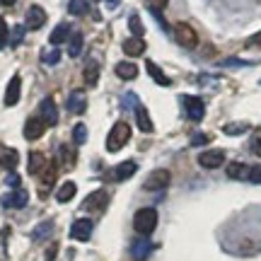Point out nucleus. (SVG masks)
<instances>
[{"mask_svg":"<svg viewBox=\"0 0 261 261\" xmlns=\"http://www.w3.org/2000/svg\"><path fill=\"white\" fill-rule=\"evenodd\" d=\"M133 227L140 237H148L158 227V211L155 208H140L138 213L133 215Z\"/></svg>","mask_w":261,"mask_h":261,"instance_id":"f257e3e1","label":"nucleus"},{"mask_svg":"<svg viewBox=\"0 0 261 261\" xmlns=\"http://www.w3.org/2000/svg\"><path fill=\"white\" fill-rule=\"evenodd\" d=\"M128 138H130V126L128 123H123V121H119L112 128L109 138H107V150H109V152H119V150L128 143Z\"/></svg>","mask_w":261,"mask_h":261,"instance_id":"f03ea898","label":"nucleus"},{"mask_svg":"<svg viewBox=\"0 0 261 261\" xmlns=\"http://www.w3.org/2000/svg\"><path fill=\"white\" fill-rule=\"evenodd\" d=\"M174 39H177V44H181L184 48H194L196 44H198L196 29L189 27L187 22H179L177 27H174Z\"/></svg>","mask_w":261,"mask_h":261,"instance_id":"7ed1b4c3","label":"nucleus"},{"mask_svg":"<svg viewBox=\"0 0 261 261\" xmlns=\"http://www.w3.org/2000/svg\"><path fill=\"white\" fill-rule=\"evenodd\" d=\"M169 181H172V174H169L167 169H155V172H150V177L145 179L143 187L148 189V191H162V189L169 187Z\"/></svg>","mask_w":261,"mask_h":261,"instance_id":"20e7f679","label":"nucleus"},{"mask_svg":"<svg viewBox=\"0 0 261 261\" xmlns=\"http://www.w3.org/2000/svg\"><path fill=\"white\" fill-rule=\"evenodd\" d=\"M39 119L46 123V126H54L58 121V109H56L54 97H44L41 99V104H39Z\"/></svg>","mask_w":261,"mask_h":261,"instance_id":"39448f33","label":"nucleus"},{"mask_svg":"<svg viewBox=\"0 0 261 261\" xmlns=\"http://www.w3.org/2000/svg\"><path fill=\"white\" fill-rule=\"evenodd\" d=\"M184 102V109H187V116L191 121H201L205 116V104L198 99V97H181Z\"/></svg>","mask_w":261,"mask_h":261,"instance_id":"423d86ee","label":"nucleus"},{"mask_svg":"<svg viewBox=\"0 0 261 261\" xmlns=\"http://www.w3.org/2000/svg\"><path fill=\"white\" fill-rule=\"evenodd\" d=\"M223 162H225L223 150H205V152L198 155V165L203 169H215V167H220Z\"/></svg>","mask_w":261,"mask_h":261,"instance_id":"0eeeda50","label":"nucleus"},{"mask_svg":"<svg viewBox=\"0 0 261 261\" xmlns=\"http://www.w3.org/2000/svg\"><path fill=\"white\" fill-rule=\"evenodd\" d=\"M90 234H92V220H87V218L75 220L73 227H70V237L77 240V242H87V240H90Z\"/></svg>","mask_w":261,"mask_h":261,"instance_id":"6e6552de","label":"nucleus"},{"mask_svg":"<svg viewBox=\"0 0 261 261\" xmlns=\"http://www.w3.org/2000/svg\"><path fill=\"white\" fill-rule=\"evenodd\" d=\"M107 203H109V194H107L104 189H99V191H94V194H90L85 198L83 208L85 211H104Z\"/></svg>","mask_w":261,"mask_h":261,"instance_id":"1a4fd4ad","label":"nucleus"},{"mask_svg":"<svg viewBox=\"0 0 261 261\" xmlns=\"http://www.w3.org/2000/svg\"><path fill=\"white\" fill-rule=\"evenodd\" d=\"M56 174H58V165L56 162H48L46 169L41 172V187H39V194L46 196L51 191V187L56 184Z\"/></svg>","mask_w":261,"mask_h":261,"instance_id":"9d476101","label":"nucleus"},{"mask_svg":"<svg viewBox=\"0 0 261 261\" xmlns=\"http://www.w3.org/2000/svg\"><path fill=\"white\" fill-rule=\"evenodd\" d=\"M48 126L39 116H32V119H27V123H24V138L27 140H39L41 136H44V130H46Z\"/></svg>","mask_w":261,"mask_h":261,"instance_id":"9b49d317","label":"nucleus"},{"mask_svg":"<svg viewBox=\"0 0 261 261\" xmlns=\"http://www.w3.org/2000/svg\"><path fill=\"white\" fill-rule=\"evenodd\" d=\"M29 201V194L24 189H15V191H10L5 198H3V205L5 208H24Z\"/></svg>","mask_w":261,"mask_h":261,"instance_id":"f8f14e48","label":"nucleus"},{"mask_svg":"<svg viewBox=\"0 0 261 261\" xmlns=\"http://www.w3.org/2000/svg\"><path fill=\"white\" fill-rule=\"evenodd\" d=\"M68 109L73 114H85L87 112V94L83 90H73L68 97Z\"/></svg>","mask_w":261,"mask_h":261,"instance_id":"ddd939ff","label":"nucleus"},{"mask_svg":"<svg viewBox=\"0 0 261 261\" xmlns=\"http://www.w3.org/2000/svg\"><path fill=\"white\" fill-rule=\"evenodd\" d=\"M44 24H46V12L39 5H32L27 10V29H41Z\"/></svg>","mask_w":261,"mask_h":261,"instance_id":"4468645a","label":"nucleus"},{"mask_svg":"<svg viewBox=\"0 0 261 261\" xmlns=\"http://www.w3.org/2000/svg\"><path fill=\"white\" fill-rule=\"evenodd\" d=\"M150 252H152V244H150V240H145V237L136 240L133 247H130V254H133V259L136 261H145Z\"/></svg>","mask_w":261,"mask_h":261,"instance_id":"2eb2a0df","label":"nucleus"},{"mask_svg":"<svg viewBox=\"0 0 261 261\" xmlns=\"http://www.w3.org/2000/svg\"><path fill=\"white\" fill-rule=\"evenodd\" d=\"M123 54H128V56H143L145 54V41L143 37H130L123 41Z\"/></svg>","mask_w":261,"mask_h":261,"instance_id":"dca6fc26","label":"nucleus"},{"mask_svg":"<svg viewBox=\"0 0 261 261\" xmlns=\"http://www.w3.org/2000/svg\"><path fill=\"white\" fill-rule=\"evenodd\" d=\"M19 87H22V80L19 75H15L8 83V92H5V107H15L19 102Z\"/></svg>","mask_w":261,"mask_h":261,"instance_id":"f3484780","label":"nucleus"},{"mask_svg":"<svg viewBox=\"0 0 261 261\" xmlns=\"http://www.w3.org/2000/svg\"><path fill=\"white\" fill-rule=\"evenodd\" d=\"M136 169H138V165L136 162H130V160H126V162H121L119 167L112 172V177L116 179V181H123V179H128L136 174Z\"/></svg>","mask_w":261,"mask_h":261,"instance_id":"a211bd4d","label":"nucleus"},{"mask_svg":"<svg viewBox=\"0 0 261 261\" xmlns=\"http://www.w3.org/2000/svg\"><path fill=\"white\" fill-rule=\"evenodd\" d=\"M145 70H148L150 77H152V80H155L158 85H162V87H169V85H172V80H169L167 75L162 73V68H160L158 63H152V61H148V63H145Z\"/></svg>","mask_w":261,"mask_h":261,"instance_id":"6ab92c4d","label":"nucleus"},{"mask_svg":"<svg viewBox=\"0 0 261 261\" xmlns=\"http://www.w3.org/2000/svg\"><path fill=\"white\" fill-rule=\"evenodd\" d=\"M17 160H19V155H17V150H8V148H3L0 150V167L3 169H12L17 167Z\"/></svg>","mask_w":261,"mask_h":261,"instance_id":"aec40b11","label":"nucleus"},{"mask_svg":"<svg viewBox=\"0 0 261 261\" xmlns=\"http://www.w3.org/2000/svg\"><path fill=\"white\" fill-rule=\"evenodd\" d=\"M65 39H70V24L68 22H61L54 32H51V37H48V41L54 44V46H58V44H63Z\"/></svg>","mask_w":261,"mask_h":261,"instance_id":"412c9836","label":"nucleus"},{"mask_svg":"<svg viewBox=\"0 0 261 261\" xmlns=\"http://www.w3.org/2000/svg\"><path fill=\"white\" fill-rule=\"evenodd\" d=\"M136 123H138V128L143 130V133H150L152 130V121H150V114L145 107H136Z\"/></svg>","mask_w":261,"mask_h":261,"instance_id":"4be33fe9","label":"nucleus"},{"mask_svg":"<svg viewBox=\"0 0 261 261\" xmlns=\"http://www.w3.org/2000/svg\"><path fill=\"white\" fill-rule=\"evenodd\" d=\"M46 158L41 155V152H32L29 155V174H41L44 169H46Z\"/></svg>","mask_w":261,"mask_h":261,"instance_id":"5701e85b","label":"nucleus"},{"mask_svg":"<svg viewBox=\"0 0 261 261\" xmlns=\"http://www.w3.org/2000/svg\"><path fill=\"white\" fill-rule=\"evenodd\" d=\"M83 44H85V39L80 32H75L73 37L68 39V56L70 58H77L80 54H83Z\"/></svg>","mask_w":261,"mask_h":261,"instance_id":"b1692460","label":"nucleus"},{"mask_svg":"<svg viewBox=\"0 0 261 261\" xmlns=\"http://www.w3.org/2000/svg\"><path fill=\"white\" fill-rule=\"evenodd\" d=\"M116 75L121 77V80H133L136 75H138V68L128 61H121V63H116Z\"/></svg>","mask_w":261,"mask_h":261,"instance_id":"393cba45","label":"nucleus"},{"mask_svg":"<svg viewBox=\"0 0 261 261\" xmlns=\"http://www.w3.org/2000/svg\"><path fill=\"white\" fill-rule=\"evenodd\" d=\"M227 177L230 179H247L249 177V167L242 165V162H232V165H227Z\"/></svg>","mask_w":261,"mask_h":261,"instance_id":"a878e982","label":"nucleus"},{"mask_svg":"<svg viewBox=\"0 0 261 261\" xmlns=\"http://www.w3.org/2000/svg\"><path fill=\"white\" fill-rule=\"evenodd\" d=\"M97 80H99V63L97 61H87V65H85V83L97 85Z\"/></svg>","mask_w":261,"mask_h":261,"instance_id":"bb28decb","label":"nucleus"},{"mask_svg":"<svg viewBox=\"0 0 261 261\" xmlns=\"http://www.w3.org/2000/svg\"><path fill=\"white\" fill-rule=\"evenodd\" d=\"M75 191H77V187H75L73 181H65L63 187L56 191V198L61 201V203H68V201H70V198L75 196Z\"/></svg>","mask_w":261,"mask_h":261,"instance_id":"cd10ccee","label":"nucleus"},{"mask_svg":"<svg viewBox=\"0 0 261 261\" xmlns=\"http://www.w3.org/2000/svg\"><path fill=\"white\" fill-rule=\"evenodd\" d=\"M68 10H70V15H75V17H83V15H87V10H90V3L87 0H70Z\"/></svg>","mask_w":261,"mask_h":261,"instance_id":"c85d7f7f","label":"nucleus"},{"mask_svg":"<svg viewBox=\"0 0 261 261\" xmlns=\"http://www.w3.org/2000/svg\"><path fill=\"white\" fill-rule=\"evenodd\" d=\"M128 29L133 32V37H143V32H145V29H143V22H140V17L136 12L128 17Z\"/></svg>","mask_w":261,"mask_h":261,"instance_id":"c756f323","label":"nucleus"},{"mask_svg":"<svg viewBox=\"0 0 261 261\" xmlns=\"http://www.w3.org/2000/svg\"><path fill=\"white\" fill-rule=\"evenodd\" d=\"M41 61L46 65H56L58 61H61V51H58V48H48V51L41 54Z\"/></svg>","mask_w":261,"mask_h":261,"instance_id":"7c9ffc66","label":"nucleus"},{"mask_svg":"<svg viewBox=\"0 0 261 261\" xmlns=\"http://www.w3.org/2000/svg\"><path fill=\"white\" fill-rule=\"evenodd\" d=\"M51 230H54V223H51V220H46V223H41L37 227V230H34V232H32V237H34V240H44V237H46L48 232H51Z\"/></svg>","mask_w":261,"mask_h":261,"instance_id":"2f4dec72","label":"nucleus"},{"mask_svg":"<svg viewBox=\"0 0 261 261\" xmlns=\"http://www.w3.org/2000/svg\"><path fill=\"white\" fill-rule=\"evenodd\" d=\"M223 130L227 133V136H240V133H244V130H249V123H227Z\"/></svg>","mask_w":261,"mask_h":261,"instance_id":"473e14b6","label":"nucleus"},{"mask_svg":"<svg viewBox=\"0 0 261 261\" xmlns=\"http://www.w3.org/2000/svg\"><path fill=\"white\" fill-rule=\"evenodd\" d=\"M73 140H75V145H83L85 140H87V128H85L83 123H77L73 128Z\"/></svg>","mask_w":261,"mask_h":261,"instance_id":"72a5a7b5","label":"nucleus"},{"mask_svg":"<svg viewBox=\"0 0 261 261\" xmlns=\"http://www.w3.org/2000/svg\"><path fill=\"white\" fill-rule=\"evenodd\" d=\"M61 158H63V167L65 169H70L75 165V152H70V148H68V145H63V148H61Z\"/></svg>","mask_w":261,"mask_h":261,"instance_id":"f704fd0d","label":"nucleus"},{"mask_svg":"<svg viewBox=\"0 0 261 261\" xmlns=\"http://www.w3.org/2000/svg\"><path fill=\"white\" fill-rule=\"evenodd\" d=\"M167 3H169V0H145V5H148L152 12H160V10L165 8Z\"/></svg>","mask_w":261,"mask_h":261,"instance_id":"c9c22d12","label":"nucleus"},{"mask_svg":"<svg viewBox=\"0 0 261 261\" xmlns=\"http://www.w3.org/2000/svg\"><path fill=\"white\" fill-rule=\"evenodd\" d=\"M8 34H10V32H8V24H5V19L0 17V48L8 44Z\"/></svg>","mask_w":261,"mask_h":261,"instance_id":"e433bc0d","label":"nucleus"},{"mask_svg":"<svg viewBox=\"0 0 261 261\" xmlns=\"http://www.w3.org/2000/svg\"><path fill=\"white\" fill-rule=\"evenodd\" d=\"M249 181H254V184H261V165H256V167H249Z\"/></svg>","mask_w":261,"mask_h":261,"instance_id":"4c0bfd02","label":"nucleus"},{"mask_svg":"<svg viewBox=\"0 0 261 261\" xmlns=\"http://www.w3.org/2000/svg\"><path fill=\"white\" fill-rule=\"evenodd\" d=\"M22 34H24V27L12 29V44H19V41H22Z\"/></svg>","mask_w":261,"mask_h":261,"instance_id":"58836bf2","label":"nucleus"},{"mask_svg":"<svg viewBox=\"0 0 261 261\" xmlns=\"http://www.w3.org/2000/svg\"><path fill=\"white\" fill-rule=\"evenodd\" d=\"M5 181H8V187H19V177L15 174V172H8V177H5Z\"/></svg>","mask_w":261,"mask_h":261,"instance_id":"ea45409f","label":"nucleus"},{"mask_svg":"<svg viewBox=\"0 0 261 261\" xmlns=\"http://www.w3.org/2000/svg\"><path fill=\"white\" fill-rule=\"evenodd\" d=\"M208 136H203V133H198V136H194V140H191V143H194V145H203V143H208Z\"/></svg>","mask_w":261,"mask_h":261,"instance_id":"a19ab883","label":"nucleus"},{"mask_svg":"<svg viewBox=\"0 0 261 261\" xmlns=\"http://www.w3.org/2000/svg\"><path fill=\"white\" fill-rule=\"evenodd\" d=\"M252 150L261 158V138H254V140H252Z\"/></svg>","mask_w":261,"mask_h":261,"instance_id":"79ce46f5","label":"nucleus"},{"mask_svg":"<svg viewBox=\"0 0 261 261\" xmlns=\"http://www.w3.org/2000/svg\"><path fill=\"white\" fill-rule=\"evenodd\" d=\"M249 46H261V34H256V37L249 39Z\"/></svg>","mask_w":261,"mask_h":261,"instance_id":"37998d69","label":"nucleus"},{"mask_svg":"<svg viewBox=\"0 0 261 261\" xmlns=\"http://www.w3.org/2000/svg\"><path fill=\"white\" fill-rule=\"evenodd\" d=\"M54 256H56V244L48 249V254H46V261H54Z\"/></svg>","mask_w":261,"mask_h":261,"instance_id":"c03bdc74","label":"nucleus"},{"mask_svg":"<svg viewBox=\"0 0 261 261\" xmlns=\"http://www.w3.org/2000/svg\"><path fill=\"white\" fill-rule=\"evenodd\" d=\"M119 3H121V0H107V5H109V8H116Z\"/></svg>","mask_w":261,"mask_h":261,"instance_id":"a18cd8bd","label":"nucleus"},{"mask_svg":"<svg viewBox=\"0 0 261 261\" xmlns=\"http://www.w3.org/2000/svg\"><path fill=\"white\" fill-rule=\"evenodd\" d=\"M0 3H3L5 8H8V5H15V0H0Z\"/></svg>","mask_w":261,"mask_h":261,"instance_id":"49530a36","label":"nucleus"}]
</instances>
